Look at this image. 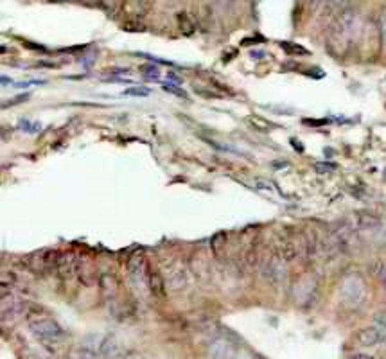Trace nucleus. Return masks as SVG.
<instances>
[{
	"label": "nucleus",
	"instance_id": "f257e3e1",
	"mask_svg": "<svg viewBox=\"0 0 386 359\" xmlns=\"http://www.w3.org/2000/svg\"><path fill=\"white\" fill-rule=\"evenodd\" d=\"M340 293H342V300L347 306L360 307L367 300V286L360 275L352 273L343 281Z\"/></svg>",
	"mask_w": 386,
	"mask_h": 359
},
{
	"label": "nucleus",
	"instance_id": "f03ea898",
	"mask_svg": "<svg viewBox=\"0 0 386 359\" xmlns=\"http://www.w3.org/2000/svg\"><path fill=\"white\" fill-rule=\"evenodd\" d=\"M29 329L36 338L44 342H58L63 336V329L49 316H29Z\"/></svg>",
	"mask_w": 386,
	"mask_h": 359
},
{
	"label": "nucleus",
	"instance_id": "7ed1b4c3",
	"mask_svg": "<svg viewBox=\"0 0 386 359\" xmlns=\"http://www.w3.org/2000/svg\"><path fill=\"white\" fill-rule=\"evenodd\" d=\"M356 11L352 8L343 9L340 11V15L334 18L333 26H331V38L333 40H345L352 33L356 26Z\"/></svg>",
	"mask_w": 386,
	"mask_h": 359
},
{
	"label": "nucleus",
	"instance_id": "20e7f679",
	"mask_svg": "<svg viewBox=\"0 0 386 359\" xmlns=\"http://www.w3.org/2000/svg\"><path fill=\"white\" fill-rule=\"evenodd\" d=\"M261 273L270 284H282L288 277V270H286V261L279 254H273L272 257L263 264Z\"/></svg>",
	"mask_w": 386,
	"mask_h": 359
},
{
	"label": "nucleus",
	"instance_id": "39448f33",
	"mask_svg": "<svg viewBox=\"0 0 386 359\" xmlns=\"http://www.w3.org/2000/svg\"><path fill=\"white\" fill-rule=\"evenodd\" d=\"M207 359H239V351L229 338H216L207 347Z\"/></svg>",
	"mask_w": 386,
	"mask_h": 359
},
{
	"label": "nucleus",
	"instance_id": "423d86ee",
	"mask_svg": "<svg viewBox=\"0 0 386 359\" xmlns=\"http://www.w3.org/2000/svg\"><path fill=\"white\" fill-rule=\"evenodd\" d=\"M166 284L173 289V291H182L189 284V275L187 270L182 263H171L166 266Z\"/></svg>",
	"mask_w": 386,
	"mask_h": 359
},
{
	"label": "nucleus",
	"instance_id": "0eeeda50",
	"mask_svg": "<svg viewBox=\"0 0 386 359\" xmlns=\"http://www.w3.org/2000/svg\"><path fill=\"white\" fill-rule=\"evenodd\" d=\"M356 343L361 347H378L386 343V329L383 327H365L356 333Z\"/></svg>",
	"mask_w": 386,
	"mask_h": 359
},
{
	"label": "nucleus",
	"instance_id": "6e6552de",
	"mask_svg": "<svg viewBox=\"0 0 386 359\" xmlns=\"http://www.w3.org/2000/svg\"><path fill=\"white\" fill-rule=\"evenodd\" d=\"M128 273H130V277H132L135 284H148L150 270H148L144 254L139 252L133 257H130V261H128Z\"/></svg>",
	"mask_w": 386,
	"mask_h": 359
},
{
	"label": "nucleus",
	"instance_id": "1a4fd4ad",
	"mask_svg": "<svg viewBox=\"0 0 386 359\" xmlns=\"http://www.w3.org/2000/svg\"><path fill=\"white\" fill-rule=\"evenodd\" d=\"M24 313L22 300H18L15 295H8L4 291L2 295V320H17L18 316Z\"/></svg>",
	"mask_w": 386,
	"mask_h": 359
},
{
	"label": "nucleus",
	"instance_id": "9d476101",
	"mask_svg": "<svg viewBox=\"0 0 386 359\" xmlns=\"http://www.w3.org/2000/svg\"><path fill=\"white\" fill-rule=\"evenodd\" d=\"M78 257H76L72 252H65V254H58L56 261V273L63 279H69V277L74 275L78 272Z\"/></svg>",
	"mask_w": 386,
	"mask_h": 359
},
{
	"label": "nucleus",
	"instance_id": "9b49d317",
	"mask_svg": "<svg viewBox=\"0 0 386 359\" xmlns=\"http://www.w3.org/2000/svg\"><path fill=\"white\" fill-rule=\"evenodd\" d=\"M352 218H354V225L352 227L358 228V230H376V228L381 227V218L370 211L356 212Z\"/></svg>",
	"mask_w": 386,
	"mask_h": 359
},
{
	"label": "nucleus",
	"instance_id": "f8f14e48",
	"mask_svg": "<svg viewBox=\"0 0 386 359\" xmlns=\"http://www.w3.org/2000/svg\"><path fill=\"white\" fill-rule=\"evenodd\" d=\"M99 356L105 359H117L121 356V345L115 342L114 338H103L99 345Z\"/></svg>",
	"mask_w": 386,
	"mask_h": 359
},
{
	"label": "nucleus",
	"instance_id": "ddd939ff",
	"mask_svg": "<svg viewBox=\"0 0 386 359\" xmlns=\"http://www.w3.org/2000/svg\"><path fill=\"white\" fill-rule=\"evenodd\" d=\"M148 286H150L151 293L155 295L157 298H164L166 297V279L158 272H151L148 275Z\"/></svg>",
	"mask_w": 386,
	"mask_h": 359
},
{
	"label": "nucleus",
	"instance_id": "4468645a",
	"mask_svg": "<svg viewBox=\"0 0 386 359\" xmlns=\"http://www.w3.org/2000/svg\"><path fill=\"white\" fill-rule=\"evenodd\" d=\"M99 289H101L103 297L114 298L117 293V279L112 273H103L99 277Z\"/></svg>",
	"mask_w": 386,
	"mask_h": 359
},
{
	"label": "nucleus",
	"instance_id": "2eb2a0df",
	"mask_svg": "<svg viewBox=\"0 0 386 359\" xmlns=\"http://www.w3.org/2000/svg\"><path fill=\"white\" fill-rule=\"evenodd\" d=\"M155 0H126V11L133 17H144L151 9Z\"/></svg>",
	"mask_w": 386,
	"mask_h": 359
},
{
	"label": "nucleus",
	"instance_id": "dca6fc26",
	"mask_svg": "<svg viewBox=\"0 0 386 359\" xmlns=\"http://www.w3.org/2000/svg\"><path fill=\"white\" fill-rule=\"evenodd\" d=\"M225 246H227V236H225V234H216L211 241V250H212V254H214L216 259L221 257V254H223V250H225Z\"/></svg>",
	"mask_w": 386,
	"mask_h": 359
},
{
	"label": "nucleus",
	"instance_id": "f3484780",
	"mask_svg": "<svg viewBox=\"0 0 386 359\" xmlns=\"http://www.w3.org/2000/svg\"><path fill=\"white\" fill-rule=\"evenodd\" d=\"M178 22H180V29L185 33V35H193L194 24L189 20V15L187 13L178 15Z\"/></svg>",
	"mask_w": 386,
	"mask_h": 359
},
{
	"label": "nucleus",
	"instance_id": "a211bd4d",
	"mask_svg": "<svg viewBox=\"0 0 386 359\" xmlns=\"http://www.w3.org/2000/svg\"><path fill=\"white\" fill-rule=\"evenodd\" d=\"M151 94L150 88L146 87H133V88H128L124 90L123 96H130V97H148Z\"/></svg>",
	"mask_w": 386,
	"mask_h": 359
},
{
	"label": "nucleus",
	"instance_id": "6ab92c4d",
	"mask_svg": "<svg viewBox=\"0 0 386 359\" xmlns=\"http://www.w3.org/2000/svg\"><path fill=\"white\" fill-rule=\"evenodd\" d=\"M281 47L284 49V51H288V54H299V56H306V54H308V51H306V49L300 47V45L290 44V42H282Z\"/></svg>",
	"mask_w": 386,
	"mask_h": 359
},
{
	"label": "nucleus",
	"instance_id": "aec40b11",
	"mask_svg": "<svg viewBox=\"0 0 386 359\" xmlns=\"http://www.w3.org/2000/svg\"><path fill=\"white\" fill-rule=\"evenodd\" d=\"M379 36H381L383 45H386V8H383L379 13Z\"/></svg>",
	"mask_w": 386,
	"mask_h": 359
},
{
	"label": "nucleus",
	"instance_id": "412c9836",
	"mask_svg": "<svg viewBox=\"0 0 386 359\" xmlns=\"http://www.w3.org/2000/svg\"><path fill=\"white\" fill-rule=\"evenodd\" d=\"M141 72L148 79H158V78H160V69H158L157 65H144L141 69Z\"/></svg>",
	"mask_w": 386,
	"mask_h": 359
},
{
	"label": "nucleus",
	"instance_id": "4be33fe9",
	"mask_svg": "<svg viewBox=\"0 0 386 359\" xmlns=\"http://www.w3.org/2000/svg\"><path fill=\"white\" fill-rule=\"evenodd\" d=\"M316 171L333 173V171H336V166H334V164H329V162H320V164H316Z\"/></svg>",
	"mask_w": 386,
	"mask_h": 359
},
{
	"label": "nucleus",
	"instance_id": "5701e85b",
	"mask_svg": "<svg viewBox=\"0 0 386 359\" xmlns=\"http://www.w3.org/2000/svg\"><path fill=\"white\" fill-rule=\"evenodd\" d=\"M349 4H351V0H329V6L333 9H340V11H343V9H347Z\"/></svg>",
	"mask_w": 386,
	"mask_h": 359
},
{
	"label": "nucleus",
	"instance_id": "b1692460",
	"mask_svg": "<svg viewBox=\"0 0 386 359\" xmlns=\"http://www.w3.org/2000/svg\"><path fill=\"white\" fill-rule=\"evenodd\" d=\"M22 130H26V132L29 133H35L38 132V130H42V124L40 123H27V121H22Z\"/></svg>",
	"mask_w": 386,
	"mask_h": 359
},
{
	"label": "nucleus",
	"instance_id": "393cba45",
	"mask_svg": "<svg viewBox=\"0 0 386 359\" xmlns=\"http://www.w3.org/2000/svg\"><path fill=\"white\" fill-rule=\"evenodd\" d=\"M376 275L379 277V281H381V284L386 288V264H378V270H376Z\"/></svg>",
	"mask_w": 386,
	"mask_h": 359
},
{
	"label": "nucleus",
	"instance_id": "a878e982",
	"mask_svg": "<svg viewBox=\"0 0 386 359\" xmlns=\"http://www.w3.org/2000/svg\"><path fill=\"white\" fill-rule=\"evenodd\" d=\"M164 90L175 94V96H178V97H187V94H185L184 90H180L178 87H175V85H166V87H164Z\"/></svg>",
	"mask_w": 386,
	"mask_h": 359
},
{
	"label": "nucleus",
	"instance_id": "bb28decb",
	"mask_svg": "<svg viewBox=\"0 0 386 359\" xmlns=\"http://www.w3.org/2000/svg\"><path fill=\"white\" fill-rule=\"evenodd\" d=\"M376 324L379 325V327H383V329H386V311H383V313H379V315H376Z\"/></svg>",
	"mask_w": 386,
	"mask_h": 359
},
{
	"label": "nucleus",
	"instance_id": "cd10ccee",
	"mask_svg": "<svg viewBox=\"0 0 386 359\" xmlns=\"http://www.w3.org/2000/svg\"><path fill=\"white\" fill-rule=\"evenodd\" d=\"M167 79H169L173 85H182V81H184V79L178 74H175V72H167Z\"/></svg>",
	"mask_w": 386,
	"mask_h": 359
},
{
	"label": "nucleus",
	"instance_id": "c85d7f7f",
	"mask_svg": "<svg viewBox=\"0 0 386 359\" xmlns=\"http://www.w3.org/2000/svg\"><path fill=\"white\" fill-rule=\"evenodd\" d=\"M349 359H374V358L369 354H363V352H358V354H352Z\"/></svg>",
	"mask_w": 386,
	"mask_h": 359
},
{
	"label": "nucleus",
	"instance_id": "c756f323",
	"mask_svg": "<svg viewBox=\"0 0 386 359\" xmlns=\"http://www.w3.org/2000/svg\"><path fill=\"white\" fill-rule=\"evenodd\" d=\"M220 2H221V4H223V6H229V8H230V6L236 4V0H220Z\"/></svg>",
	"mask_w": 386,
	"mask_h": 359
},
{
	"label": "nucleus",
	"instance_id": "7c9ffc66",
	"mask_svg": "<svg viewBox=\"0 0 386 359\" xmlns=\"http://www.w3.org/2000/svg\"><path fill=\"white\" fill-rule=\"evenodd\" d=\"M379 359H386V356H381V358H379Z\"/></svg>",
	"mask_w": 386,
	"mask_h": 359
}]
</instances>
